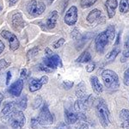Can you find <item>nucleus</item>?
I'll list each match as a JSON object with an SVG mask.
<instances>
[{
    "label": "nucleus",
    "mask_w": 129,
    "mask_h": 129,
    "mask_svg": "<svg viewBox=\"0 0 129 129\" xmlns=\"http://www.w3.org/2000/svg\"><path fill=\"white\" fill-rule=\"evenodd\" d=\"M114 35H115V29H114V27L112 25L108 27V28L105 31L100 33L97 35L95 40V47L97 53H103L104 52L106 47L109 44L110 41H112L114 39Z\"/></svg>",
    "instance_id": "1"
},
{
    "label": "nucleus",
    "mask_w": 129,
    "mask_h": 129,
    "mask_svg": "<svg viewBox=\"0 0 129 129\" xmlns=\"http://www.w3.org/2000/svg\"><path fill=\"white\" fill-rule=\"evenodd\" d=\"M95 114L102 126L108 127L110 124V112L103 99L97 100L95 103Z\"/></svg>",
    "instance_id": "2"
},
{
    "label": "nucleus",
    "mask_w": 129,
    "mask_h": 129,
    "mask_svg": "<svg viewBox=\"0 0 129 129\" xmlns=\"http://www.w3.org/2000/svg\"><path fill=\"white\" fill-rule=\"evenodd\" d=\"M103 84L109 89H117L120 87L118 75L112 70H104L102 73Z\"/></svg>",
    "instance_id": "3"
},
{
    "label": "nucleus",
    "mask_w": 129,
    "mask_h": 129,
    "mask_svg": "<svg viewBox=\"0 0 129 129\" xmlns=\"http://www.w3.org/2000/svg\"><path fill=\"white\" fill-rule=\"evenodd\" d=\"M37 120H38L39 124L42 125V126H48V125L53 123V120H54L53 115L50 112L47 103H44L42 105L40 110V113L38 114V117H37Z\"/></svg>",
    "instance_id": "4"
},
{
    "label": "nucleus",
    "mask_w": 129,
    "mask_h": 129,
    "mask_svg": "<svg viewBox=\"0 0 129 129\" xmlns=\"http://www.w3.org/2000/svg\"><path fill=\"white\" fill-rule=\"evenodd\" d=\"M46 10V5L43 2L37 0H31L27 5V10L32 16H41Z\"/></svg>",
    "instance_id": "5"
},
{
    "label": "nucleus",
    "mask_w": 129,
    "mask_h": 129,
    "mask_svg": "<svg viewBox=\"0 0 129 129\" xmlns=\"http://www.w3.org/2000/svg\"><path fill=\"white\" fill-rule=\"evenodd\" d=\"M9 121L12 129H22L26 122V118L21 110H17L14 112Z\"/></svg>",
    "instance_id": "6"
},
{
    "label": "nucleus",
    "mask_w": 129,
    "mask_h": 129,
    "mask_svg": "<svg viewBox=\"0 0 129 129\" xmlns=\"http://www.w3.org/2000/svg\"><path fill=\"white\" fill-rule=\"evenodd\" d=\"M16 102H8L5 103L3 109L1 110V113H0V120L3 122L9 121L12 114L16 111Z\"/></svg>",
    "instance_id": "7"
},
{
    "label": "nucleus",
    "mask_w": 129,
    "mask_h": 129,
    "mask_svg": "<svg viewBox=\"0 0 129 129\" xmlns=\"http://www.w3.org/2000/svg\"><path fill=\"white\" fill-rule=\"evenodd\" d=\"M0 35H1V36L3 37L4 39H5V40L9 42L10 49L11 50V51H16V50H17L19 48V47H20L19 40H18L17 37H16L13 33H10V31H8V30H2Z\"/></svg>",
    "instance_id": "8"
},
{
    "label": "nucleus",
    "mask_w": 129,
    "mask_h": 129,
    "mask_svg": "<svg viewBox=\"0 0 129 129\" xmlns=\"http://www.w3.org/2000/svg\"><path fill=\"white\" fill-rule=\"evenodd\" d=\"M64 21L68 26H73L78 21V8L72 5L70 9L66 11L64 15Z\"/></svg>",
    "instance_id": "9"
},
{
    "label": "nucleus",
    "mask_w": 129,
    "mask_h": 129,
    "mask_svg": "<svg viewBox=\"0 0 129 129\" xmlns=\"http://www.w3.org/2000/svg\"><path fill=\"white\" fill-rule=\"evenodd\" d=\"M43 64L50 69H56L58 67H61L62 62L59 56L57 54H53L49 57H46L43 60Z\"/></svg>",
    "instance_id": "10"
},
{
    "label": "nucleus",
    "mask_w": 129,
    "mask_h": 129,
    "mask_svg": "<svg viewBox=\"0 0 129 129\" xmlns=\"http://www.w3.org/2000/svg\"><path fill=\"white\" fill-rule=\"evenodd\" d=\"M23 85H24V81L22 78H19L16 81L15 83H13L9 88V92L10 95H12L13 96H20L21 93L23 89Z\"/></svg>",
    "instance_id": "11"
},
{
    "label": "nucleus",
    "mask_w": 129,
    "mask_h": 129,
    "mask_svg": "<svg viewBox=\"0 0 129 129\" xmlns=\"http://www.w3.org/2000/svg\"><path fill=\"white\" fill-rule=\"evenodd\" d=\"M78 120H80L79 114L78 112L70 109H64V120L67 125L75 124Z\"/></svg>",
    "instance_id": "12"
},
{
    "label": "nucleus",
    "mask_w": 129,
    "mask_h": 129,
    "mask_svg": "<svg viewBox=\"0 0 129 129\" xmlns=\"http://www.w3.org/2000/svg\"><path fill=\"white\" fill-rule=\"evenodd\" d=\"M11 24L12 27L15 30L20 31L22 28H24V21L22 19V16L21 13H16L15 15L12 16L11 19Z\"/></svg>",
    "instance_id": "13"
},
{
    "label": "nucleus",
    "mask_w": 129,
    "mask_h": 129,
    "mask_svg": "<svg viewBox=\"0 0 129 129\" xmlns=\"http://www.w3.org/2000/svg\"><path fill=\"white\" fill-rule=\"evenodd\" d=\"M118 6L117 0H107L105 3L106 10H107L109 18H113L115 15V10Z\"/></svg>",
    "instance_id": "14"
},
{
    "label": "nucleus",
    "mask_w": 129,
    "mask_h": 129,
    "mask_svg": "<svg viewBox=\"0 0 129 129\" xmlns=\"http://www.w3.org/2000/svg\"><path fill=\"white\" fill-rule=\"evenodd\" d=\"M58 17H59V14H58L57 10H53L49 14L47 19V22H46V26L48 29H53L55 28L56 24H57Z\"/></svg>",
    "instance_id": "15"
},
{
    "label": "nucleus",
    "mask_w": 129,
    "mask_h": 129,
    "mask_svg": "<svg viewBox=\"0 0 129 129\" xmlns=\"http://www.w3.org/2000/svg\"><path fill=\"white\" fill-rule=\"evenodd\" d=\"M90 84H91V87H92L93 90H94L96 94H101V93L103 92V85L100 84L96 76L90 77Z\"/></svg>",
    "instance_id": "16"
},
{
    "label": "nucleus",
    "mask_w": 129,
    "mask_h": 129,
    "mask_svg": "<svg viewBox=\"0 0 129 129\" xmlns=\"http://www.w3.org/2000/svg\"><path fill=\"white\" fill-rule=\"evenodd\" d=\"M43 85L44 84L41 82V78L40 79L32 78V79L29 81V83H28V89H29L30 92H35V91L39 90Z\"/></svg>",
    "instance_id": "17"
},
{
    "label": "nucleus",
    "mask_w": 129,
    "mask_h": 129,
    "mask_svg": "<svg viewBox=\"0 0 129 129\" xmlns=\"http://www.w3.org/2000/svg\"><path fill=\"white\" fill-rule=\"evenodd\" d=\"M101 16H102V12L99 10L94 9L89 13V15L87 16L86 20L89 23H94V22H95L96 21H98L100 19Z\"/></svg>",
    "instance_id": "18"
},
{
    "label": "nucleus",
    "mask_w": 129,
    "mask_h": 129,
    "mask_svg": "<svg viewBox=\"0 0 129 129\" xmlns=\"http://www.w3.org/2000/svg\"><path fill=\"white\" fill-rule=\"evenodd\" d=\"M120 119L121 120L122 127H128L129 126V110L123 109L120 112Z\"/></svg>",
    "instance_id": "19"
},
{
    "label": "nucleus",
    "mask_w": 129,
    "mask_h": 129,
    "mask_svg": "<svg viewBox=\"0 0 129 129\" xmlns=\"http://www.w3.org/2000/svg\"><path fill=\"white\" fill-rule=\"evenodd\" d=\"M76 95L79 99H84L87 97L86 95V87L84 82H81L80 84H78L76 88Z\"/></svg>",
    "instance_id": "20"
},
{
    "label": "nucleus",
    "mask_w": 129,
    "mask_h": 129,
    "mask_svg": "<svg viewBox=\"0 0 129 129\" xmlns=\"http://www.w3.org/2000/svg\"><path fill=\"white\" fill-rule=\"evenodd\" d=\"M16 105L18 109L21 110H23L27 109V106H28V98H27V95H23L22 96H20L19 98L16 101Z\"/></svg>",
    "instance_id": "21"
},
{
    "label": "nucleus",
    "mask_w": 129,
    "mask_h": 129,
    "mask_svg": "<svg viewBox=\"0 0 129 129\" xmlns=\"http://www.w3.org/2000/svg\"><path fill=\"white\" fill-rule=\"evenodd\" d=\"M91 60V55L89 51H84L79 55V57L77 59L76 61L78 63H87Z\"/></svg>",
    "instance_id": "22"
},
{
    "label": "nucleus",
    "mask_w": 129,
    "mask_h": 129,
    "mask_svg": "<svg viewBox=\"0 0 129 129\" xmlns=\"http://www.w3.org/2000/svg\"><path fill=\"white\" fill-rule=\"evenodd\" d=\"M120 51V48H118V47H114V48L112 50L111 52H109V53L106 55L105 59L107 60L108 62H112L113 60L115 59L116 56L119 54Z\"/></svg>",
    "instance_id": "23"
},
{
    "label": "nucleus",
    "mask_w": 129,
    "mask_h": 129,
    "mask_svg": "<svg viewBox=\"0 0 129 129\" xmlns=\"http://www.w3.org/2000/svg\"><path fill=\"white\" fill-rule=\"evenodd\" d=\"M119 10L120 13L122 14L129 12V0H120Z\"/></svg>",
    "instance_id": "24"
},
{
    "label": "nucleus",
    "mask_w": 129,
    "mask_h": 129,
    "mask_svg": "<svg viewBox=\"0 0 129 129\" xmlns=\"http://www.w3.org/2000/svg\"><path fill=\"white\" fill-rule=\"evenodd\" d=\"M96 1L97 0H81L80 6L82 8H84V9H85V8H89L93 5H95Z\"/></svg>",
    "instance_id": "25"
},
{
    "label": "nucleus",
    "mask_w": 129,
    "mask_h": 129,
    "mask_svg": "<svg viewBox=\"0 0 129 129\" xmlns=\"http://www.w3.org/2000/svg\"><path fill=\"white\" fill-rule=\"evenodd\" d=\"M39 47H33L32 49H30L29 51L28 52V53H27V57H28V59H32L33 58L35 57L37 54H38L39 53Z\"/></svg>",
    "instance_id": "26"
},
{
    "label": "nucleus",
    "mask_w": 129,
    "mask_h": 129,
    "mask_svg": "<svg viewBox=\"0 0 129 129\" xmlns=\"http://www.w3.org/2000/svg\"><path fill=\"white\" fill-rule=\"evenodd\" d=\"M123 56L125 58H129V36L127 40L126 41L124 45V50H123Z\"/></svg>",
    "instance_id": "27"
},
{
    "label": "nucleus",
    "mask_w": 129,
    "mask_h": 129,
    "mask_svg": "<svg viewBox=\"0 0 129 129\" xmlns=\"http://www.w3.org/2000/svg\"><path fill=\"white\" fill-rule=\"evenodd\" d=\"M41 103H42V98H41V96H40V95L36 96L35 99L34 100V103H33V108H34L35 109H38Z\"/></svg>",
    "instance_id": "28"
},
{
    "label": "nucleus",
    "mask_w": 129,
    "mask_h": 129,
    "mask_svg": "<svg viewBox=\"0 0 129 129\" xmlns=\"http://www.w3.org/2000/svg\"><path fill=\"white\" fill-rule=\"evenodd\" d=\"M61 86H62V88H64V89H70L73 86V82H72V81H64V82L62 83Z\"/></svg>",
    "instance_id": "29"
},
{
    "label": "nucleus",
    "mask_w": 129,
    "mask_h": 129,
    "mask_svg": "<svg viewBox=\"0 0 129 129\" xmlns=\"http://www.w3.org/2000/svg\"><path fill=\"white\" fill-rule=\"evenodd\" d=\"M64 38H60L59 41H55L54 43L53 44V47H54V48H59L60 47H62V46L64 45Z\"/></svg>",
    "instance_id": "30"
},
{
    "label": "nucleus",
    "mask_w": 129,
    "mask_h": 129,
    "mask_svg": "<svg viewBox=\"0 0 129 129\" xmlns=\"http://www.w3.org/2000/svg\"><path fill=\"white\" fill-rule=\"evenodd\" d=\"M124 84L126 85H129V68L127 70H126L124 73Z\"/></svg>",
    "instance_id": "31"
},
{
    "label": "nucleus",
    "mask_w": 129,
    "mask_h": 129,
    "mask_svg": "<svg viewBox=\"0 0 129 129\" xmlns=\"http://www.w3.org/2000/svg\"><path fill=\"white\" fill-rule=\"evenodd\" d=\"M8 67V63L6 62L5 59H1L0 60V71L5 69V68Z\"/></svg>",
    "instance_id": "32"
},
{
    "label": "nucleus",
    "mask_w": 129,
    "mask_h": 129,
    "mask_svg": "<svg viewBox=\"0 0 129 129\" xmlns=\"http://www.w3.org/2000/svg\"><path fill=\"white\" fill-rule=\"evenodd\" d=\"M39 69H40L41 71H42V72H52V69L47 67V66H44L43 64H41L39 66Z\"/></svg>",
    "instance_id": "33"
},
{
    "label": "nucleus",
    "mask_w": 129,
    "mask_h": 129,
    "mask_svg": "<svg viewBox=\"0 0 129 129\" xmlns=\"http://www.w3.org/2000/svg\"><path fill=\"white\" fill-rule=\"evenodd\" d=\"M54 129H71V128L66 123H60L59 125H58Z\"/></svg>",
    "instance_id": "34"
},
{
    "label": "nucleus",
    "mask_w": 129,
    "mask_h": 129,
    "mask_svg": "<svg viewBox=\"0 0 129 129\" xmlns=\"http://www.w3.org/2000/svg\"><path fill=\"white\" fill-rule=\"evenodd\" d=\"M95 64L94 63H89L88 66H86V71L88 72H92L95 69Z\"/></svg>",
    "instance_id": "35"
},
{
    "label": "nucleus",
    "mask_w": 129,
    "mask_h": 129,
    "mask_svg": "<svg viewBox=\"0 0 129 129\" xmlns=\"http://www.w3.org/2000/svg\"><path fill=\"white\" fill-rule=\"evenodd\" d=\"M39 122H38V120H37V118H33L32 120H31V123H30V126L32 128H35L37 126H38Z\"/></svg>",
    "instance_id": "36"
},
{
    "label": "nucleus",
    "mask_w": 129,
    "mask_h": 129,
    "mask_svg": "<svg viewBox=\"0 0 129 129\" xmlns=\"http://www.w3.org/2000/svg\"><path fill=\"white\" fill-rule=\"evenodd\" d=\"M11 77H12L11 72L10 71V72H8L7 73H6V82H5L6 85L10 84V79H11Z\"/></svg>",
    "instance_id": "37"
},
{
    "label": "nucleus",
    "mask_w": 129,
    "mask_h": 129,
    "mask_svg": "<svg viewBox=\"0 0 129 129\" xmlns=\"http://www.w3.org/2000/svg\"><path fill=\"white\" fill-rule=\"evenodd\" d=\"M41 82L43 83V84H47L48 83V77L47 76H42L41 78Z\"/></svg>",
    "instance_id": "38"
},
{
    "label": "nucleus",
    "mask_w": 129,
    "mask_h": 129,
    "mask_svg": "<svg viewBox=\"0 0 129 129\" xmlns=\"http://www.w3.org/2000/svg\"><path fill=\"white\" fill-rule=\"evenodd\" d=\"M27 76V70L26 69H22V72H21V75H20V78H22L24 80V78H26Z\"/></svg>",
    "instance_id": "39"
},
{
    "label": "nucleus",
    "mask_w": 129,
    "mask_h": 129,
    "mask_svg": "<svg viewBox=\"0 0 129 129\" xmlns=\"http://www.w3.org/2000/svg\"><path fill=\"white\" fill-rule=\"evenodd\" d=\"M5 43H4L1 40H0V55H1V53H3V51L5 50Z\"/></svg>",
    "instance_id": "40"
},
{
    "label": "nucleus",
    "mask_w": 129,
    "mask_h": 129,
    "mask_svg": "<svg viewBox=\"0 0 129 129\" xmlns=\"http://www.w3.org/2000/svg\"><path fill=\"white\" fill-rule=\"evenodd\" d=\"M53 54H54V53H53V52L51 51L49 48H47L46 49V55H47V57H49V56H52Z\"/></svg>",
    "instance_id": "41"
},
{
    "label": "nucleus",
    "mask_w": 129,
    "mask_h": 129,
    "mask_svg": "<svg viewBox=\"0 0 129 129\" xmlns=\"http://www.w3.org/2000/svg\"><path fill=\"white\" fill-rule=\"evenodd\" d=\"M17 1H18V0H9V5L10 6H13L14 5H16Z\"/></svg>",
    "instance_id": "42"
},
{
    "label": "nucleus",
    "mask_w": 129,
    "mask_h": 129,
    "mask_svg": "<svg viewBox=\"0 0 129 129\" xmlns=\"http://www.w3.org/2000/svg\"><path fill=\"white\" fill-rule=\"evenodd\" d=\"M3 100H4V95H2V93H0V106H1V103H2V102H3Z\"/></svg>",
    "instance_id": "43"
},
{
    "label": "nucleus",
    "mask_w": 129,
    "mask_h": 129,
    "mask_svg": "<svg viewBox=\"0 0 129 129\" xmlns=\"http://www.w3.org/2000/svg\"><path fill=\"white\" fill-rule=\"evenodd\" d=\"M47 1H48V3H49V4H52L53 1H54V0H47Z\"/></svg>",
    "instance_id": "44"
}]
</instances>
